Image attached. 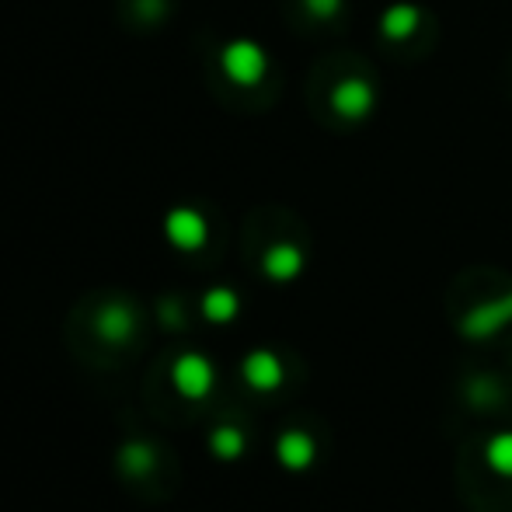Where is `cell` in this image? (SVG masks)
<instances>
[{
    "mask_svg": "<svg viewBox=\"0 0 512 512\" xmlns=\"http://www.w3.org/2000/svg\"><path fill=\"white\" fill-rule=\"evenodd\" d=\"M509 317H512V297L499 300V304L478 307L464 321V331H467V335H492V331H499L502 324L509 321Z\"/></svg>",
    "mask_w": 512,
    "mask_h": 512,
    "instance_id": "cell-10",
    "label": "cell"
},
{
    "mask_svg": "<svg viewBox=\"0 0 512 512\" xmlns=\"http://www.w3.org/2000/svg\"><path fill=\"white\" fill-rule=\"evenodd\" d=\"M304 4L314 18H335L338 7H342V0H304Z\"/></svg>",
    "mask_w": 512,
    "mask_h": 512,
    "instance_id": "cell-15",
    "label": "cell"
},
{
    "mask_svg": "<svg viewBox=\"0 0 512 512\" xmlns=\"http://www.w3.org/2000/svg\"><path fill=\"white\" fill-rule=\"evenodd\" d=\"M133 11L140 14V18H161V14H164V0H140Z\"/></svg>",
    "mask_w": 512,
    "mask_h": 512,
    "instance_id": "cell-16",
    "label": "cell"
},
{
    "mask_svg": "<svg viewBox=\"0 0 512 512\" xmlns=\"http://www.w3.org/2000/svg\"><path fill=\"white\" fill-rule=\"evenodd\" d=\"M418 21H422V14H418L415 4H391L384 11V18H380V32H384L387 39L401 42L418 32Z\"/></svg>",
    "mask_w": 512,
    "mask_h": 512,
    "instance_id": "cell-9",
    "label": "cell"
},
{
    "mask_svg": "<svg viewBox=\"0 0 512 512\" xmlns=\"http://www.w3.org/2000/svg\"><path fill=\"white\" fill-rule=\"evenodd\" d=\"M241 373H244V380H248V387H255V391H276V387L283 384V363H279V356L269 349L251 352L241 363Z\"/></svg>",
    "mask_w": 512,
    "mask_h": 512,
    "instance_id": "cell-6",
    "label": "cell"
},
{
    "mask_svg": "<svg viewBox=\"0 0 512 512\" xmlns=\"http://www.w3.org/2000/svg\"><path fill=\"white\" fill-rule=\"evenodd\" d=\"M171 380H175L182 398H206L213 391V363L199 352H185L182 359H175L171 366Z\"/></svg>",
    "mask_w": 512,
    "mask_h": 512,
    "instance_id": "cell-2",
    "label": "cell"
},
{
    "mask_svg": "<svg viewBox=\"0 0 512 512\" xmlns=\"http://www.w3.org/2000/svg\"><path fill=\"white\" fill-rule=\"evenodd\" d=\"M262 269H265V276L276 279V283H290V279H297L300 272H304V251L286 241L272 244L262 255Z\"/></svg>",
    "mask_w": 512,
    "mask_h": 512,
    "instance_id": "cell-7",
    "label": "cell"
},
{
    "mask_svg": "<svg viewBox=\"0 0 512 512\" xmlns=\"http://www.w3.org/2000/svg\"><path fill=\"white\" fill-rule=\"evenodd\" d=\"M373 102H377V95H373V88L363 77H345V81H338L335 91H331V108L349 122L366 119V115L373 112Z\"/></svg>",
    "mask_w": 512,
    "mask_h": 512,
    "instance_id": "cell-4",
    "label": "cell"
},
{
    "mask_svg": "<svg viewBox=\"0 0 512 512\" xmlns=\"http://www.w3.org/2000/svg\"><path fill=\"white\" fill-rule=\"evenodd\" d=\"M237 307H241V300H237V293L227 290V286H216V290H209L203 297V314L209 317V321H216V324L234 321Z\"/></svg>",
    "mask_w": 512,
    "mask_h": 512,
    "instance_id": "cell-11",
    "label": "cell"
},
{
    "mask_svg": "<svg viewBox=\"0 0 512 512\" xmlns=\"http://www.w3.org/2000/svg\"><path fill=\"white\" fill-rule=\"evenodd\" d=\"M161 317L168 321V328H178V324H182V310H178V300H164V304H161Z\"/></svg>",
    "mask_w": 512,
    "mask_h": 512,
    "instance_id": "cell-17",
    "label": "cell"
},
{
    "mask_svg": "<svg viewBox=\"0 0 512 512\" xmlns=\"http://www.w3.org/2000/svg\"><path fill=\"white\" fill-rule=\"evenodd\" d=\"M119 471L126 478H143L154 471V450L147 443H126L119 450Z\"/></svg>",
    "mask_w": 512,
    "mask_h": 512,
    "instance_id": "cell-12",
    "label": "cell"
},
{
    "mask_svg": "<svg viewBox=\"0 0 512 512\" xmlns=\"http://www.w3.org/2000/svg\"><path fill=\"white\" fill-rule=\"evenodd\" d=\"M133 328H136V314L126 304H105L102 310H98V317H95L98 338L115 342V345L126 342V338L133 335Z\"/></svg>",
    "mask_w": 512,
    "mask_h": 512,
    "instance_id": "cell-8",
    "label": "cell"
},
{
    "mask_svg": "<svg viewBox=\"0 0 512 512\" xmlns=\"http://www.w3.org/2000/svg\"><path fill=\"white\" fill-rule=\"evenodd\" d=\"M244 432L237 429V425H220V429H213V436H209V450L216 453V457L223 460H237L244 453Z\"/></svg>",
    "mask_w": 512,
    "mask_h": 512,
    "instance_id": "cell-14",
    "label": "cell"
},
{
    "mask_svg": "<svg viewBox=\"0 0 512 512\" xmlns=\"http://www.w3.org/2000/svg\"><path fill=\"white\" fill-rule=\"evenodd\" d=\"M220 63H223V74H227L234 84H241V88L258 84L265 77V70H269V56H265V49L251 39L230 42V46L220 53Z\"/></svg>",
    "mask_w": 512,
    "mask_h": 512,
    "instance_id": "cell-1",
    "label": "cell"
},
{
    "mask_svg": "<svg viewBox=\"0 0 512 512\" xmlns=\"http://www.w3.org/2000/svg\"><path fill=\"white\" fill-rule=\"evenodd\" d=\"M485 464L499 478H512V432H499L485 443Z\"/></svg>",
    "mask_w": 512,
    "mask_h": 512,
    "instance_id": "cell-13",
    "label": "cell"
},
{
    "mask_svg": "<svg viewBox=\"0 0 512 512\" xmlns=\"http://www.w3.org/2000/svg\"><path fill=\"white\" fill-rule=\"evenodd\" d=\"M276 457L286 471H307L317 457L314 436H307L304 429H286L283 436L276 439Z\"/></svg>",
    "mask_w": 512,
    "mask_h": 512,
    "instance_id": "cell-5",
    "label": "cell"
},
{
    "mask_svg": "<svg viewBox=\"0 0 512 512\" xmlns=\"http://www.w3.org/2000/svg\"><path fill=\"white\" fill-rule=\"evenodd\" d=\"M164 234H168V241L175 244L178 251H199L209 237V227H206L203 213H196V209H189V206H178V209H171L168 220H164Z\"/></svg>",
    "mask_w": 512,
    "mask_h": 512,
    "instance_id": "cell-3",
    "label": "cell"
}]
</instances>
